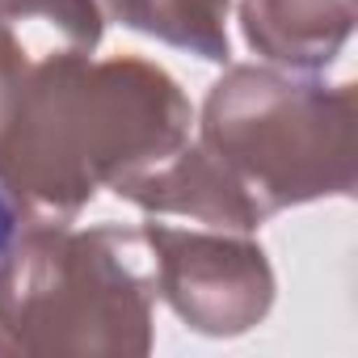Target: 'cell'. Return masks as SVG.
<instances>
[{
	"label": "cell",
	"mask_w": 358,
	"mask_h": 358,
	"mask_svg": "<svg viewBox=\"0 0 358 358\" xmlns=\"http://www.w3.org/2000/svg\"><path fill=\"white\" fill-rule=\"evenodd\" d=\"M190 101L164 68L80 47L30 64L0 122V190L43 224H68L97 190L190 139Z\"/></svg>",
	"instance_id": "6da1fadb"
},
{
	"label": "cell",
	"mask_w": 358,
	"mask_h": 358,
	"mask_svg": "<svg viewBox=\"0 0 358 358\" xmlns=\"http://www.w3.org/2000/svg\"><path fill=\"white\" fill-rule=\"evenodd\" d=\"M152 299L143 232L34 220L0 257V354L143 358Z\"/></svg>",
	"instance_id": "7a4b0ae2"
},
{
	"label": "cell",
	"mask_w": 358,
	"mask_h": 358,
	"mask_svg": "<svg viewBox=\"0 0 358 358\" xmlns=\"http://www.w3.org/2000/svg\"><path fill=\"white\" fill-rule=\"evenodd\" d=\"M199 148L270 220L358 182V89L257 64L228 68L203 101Z\"/></svg>",
	"instance_id": "3957f363"
},
{
	"label": "cell",
	"mask_w": 358,
	"mask_h": 358,
	"mask_svg": "<svg viewBox=\"0 0 358 358\" xmlns=\"http://www.w3.org/2000/svg\"><path fill=\"white\" fill-rule=\"evenodd\" d=\"M152 253L156 295L203 337H241L274 308V270L253 232L224 228H139Z\"/></svg>",
	"instance_id": "277c9868"
},
{
	"label": "cell",
	"mask_w": 358,
	"mask_h": 358,
	"mask_svg": "<svg viewBox=\"0 0 358 358\" xmlns=\"http://www.w3.org/2000/svg\"><path fill=\"white\" fill-rule=\"evenodd\" d=\"M114 194L148 215H186L203 228H224V232H257L266 224L253 199L190 139L160 164L118 182Z\"/></svg>",
	"instance_id": "5b68a950"
},
{
	"label": "cell",
	"mask_w": 358,
	"mask_h": 358,
	"mask_svg": "<svg viewBox=\"0 0 358 358\" xmlns=\"http://www.w3.org/2000/svg\"><path fill=\"white\" fill-rule=\"evenodd\" d=\"M354 0H241L245 43L291 72L329 68L354 34Z\"/></svg>",
	"instance_id": "8992f818"
},
{
	"label": "cell",
	"mask_w": 358,
	"mask_h": 358,
	"mask_svg": "<svg viewBox=\"0 0 358 358\" xmlns=\"http://www.w3.org/2000/svg\"><path fill=\"white\" fill-rule=\"evenodd\" d=\"M101 22H118L207 64H228V9L232 0H93Z\"/></svg>",
	"instance_id": "52a82bcc"
},
{
	"label": "cell",
	"mask_w": 358,
	"mask_h": 358,
	"mask_svg": "<svg viewBox=\"0 0 358 358\" xmlns=\"http://www.w3.org/2000/svg\"><path fill=\"white\" fill-rule=\"evenodd\" d=\"M22 17L51 22L80 51H93L101 43V30H106L93 0H0V22H22Z\"/></svg>",
	"instance_id": "ba28073f"
},
{
	"label": "cell",
	"mask_w": 358,
	"mask_h": 358,
	"mask_svg": "<svg viewBox=\"0 0 358 358\" xmlns=\"http://www.w3.org/2000/svg\"><path fill=\"white\" fill-rule=\"evenodd\" d=\"M26 68H30V59H26L22 38L13 34L9 22H0V122H5V110H9V101H13V93H17L22 76H26Z\"/></svg>",
	"instance_id": "9c48e42d"
},
{
	"label": "cell",
	"mask_w": 358,
	"mask_h": 358,
	"mask_svg": "<svg viewBox=\"0 0 358 358\" xmlns=\"http://www.w3.org/2000/svg\"><path fill=\"white\" fill-rule=\"evenodd\" d=\"M13 236H17V203L0 190V257H5V249H9Z\"/></svg>",
	"instance_id": "30bf717a"
}]
</instances>
